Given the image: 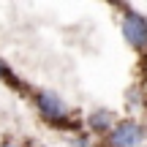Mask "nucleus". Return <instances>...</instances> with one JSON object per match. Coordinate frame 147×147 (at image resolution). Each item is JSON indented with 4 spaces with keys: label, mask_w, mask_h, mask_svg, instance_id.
I'll return each mask as SVG.
<instances>
[{
    "label": "nucleus",
    "mask_w": 147,
    "mask_h": 147,
    "mask_svg": "<svg viewBox=\"0 0 147 147\" xmlns=\"http://www.w3.org/2000/svg\"><path fill=\"white\" fill-rule=\"evenodd\" d=\"M123 36L134 47H144L147 44V19L142 14H134V11L125 14V19H123Z\"/></svg>",
    "instance_id": "obj_1"
},
{
    "label": "nucleus",
    "mask_w": 147,
    "mask_h": 147,
    "mask_svg": "<svg viewBox=\"0 0 147 147\" xmlns=\"http://www.w3.org/2000/svg\"><path fill=\"white\" fill-rule=\"evenodd\" d=\"M139 136H142V131H139L134 123H120V125L115 128V134H112V144L115 147H136Z\"/></svg>",
    "instance_id": "obj_2"
},
{
    "label": "nucleus",
    "mask_w": 147,
    "mask_h": 147,
    "mask_svg": "<svg viewBox=\"0 0 147 147\" xmlns=\"http://www.w3.org/2000/svg\"><path fill=\"white\" fill-rule=\"evenodd\" d=\"M38 106L49 120H65V106L55 93H41L38 95Z\"/></svg>",
    "instance_id": "obj_3"
},
{
    "label": "nucleus",
    "mask_w": 147,
    "mask_h": 147,
    "mask_svg": "<svg viewBox=\"0 0 147 147\" xmlns=\"http://www.w3.org/2000/svg\"><path fill=\"white\" fill-rule=\"evenodd\" d=\"M112 120H115V115H112V112H106V109L95 112V115L90 117V123H93V128H106V125H109Z\"/></svg>",
    "instance_id": "obj_4"
},
{
    "label": "nucleus",
    "mask_w": 147,
    "mask_h": 147,
    "mask_svg": "<svg viewBox=\"0 0 147 147\" xmlns=\"http://www.w3.org/2000/svg\"><path fill=\"white\" fill-rule=\"evenodd\" d=\"M3 74H5V68H3V65H0V76H3Z\"/></svg>",
    "instance_id": "obj_5"
},
{
    "label": "nucleus",
    "mask_w": 147,
    "mask_h": 147,
    "mask_svg": "<svg viewBox=\"0 0 147 147\" xmlns=\"http://www.w3.org/2000/svg\"><path fill=\"white\" fill-rule=\"evenodd\" d=\"M3 147H14V144H3Z\"/></svg>",
    "instance_id": "obj_6"
}]
</instances>
